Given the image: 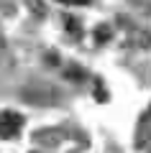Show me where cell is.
<instances>
[{
    "label": "cell",
    "mask_w": 151,
    "mask_h": 153,
    "mask_svg": "<svg viewBox=\"0 0 151 153\" xmlns=\"http://www.w3.org/2000/svg\"><path fill=\"white\" fill-rule=\"evenodd\" d=\"M23 128V117L13 110H0V138H16Z\"/></svg>",
    "instance_id": "6da1fadb"
},
{
    "label": "cell",
    "mask_w": 151,
    "mask_h": 153,
    "mask_svg": "<svg viewBox=\"0 0 151 153\" xmlns=\"http://www.w3.org/2000/svg\"><path fill=\"white\" fill-rule=\"evenodd\" d=\"M59 3H67V5H87L90 0H59Z\"/></svg>",
    "instance_id": "7a4b0ae2"
},
{
    "label": "cell",
    "mask_w": 151,
    "mask_h": 153,
    "mask_svg": "<svg viewBox=\"0 0 151 153\" xmlns=\"http://www.w3.org/2000/svg\"><path fill=\"white\" fill-rule=\"evenodd\" d=\"M149 115H151V110H149Z\"/></svg>",
    "instance_id": "3957f363"
}]
</instances>
